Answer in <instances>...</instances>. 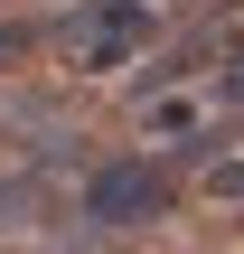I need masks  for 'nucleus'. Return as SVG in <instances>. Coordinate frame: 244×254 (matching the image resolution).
<instances>
[{"label":"nucleus","mask_w":244,"mask_h":254,"mask_svg":"<svg viewBox=\"0 0 244 254\" xmlns=\"http://www.w3.org/2000/svg\"><path fill=\"white\" fill-rule=\"evenodd\" d=\"M197 198H207V207H244V151H235V160H207Z\"/></svg>","instance_id":"obj_4"},{"label":"nucleus","mask_w":244,"mask_h":254,"mask_svg":"<svg viewBox=\"0 0 244 254\" xmlns=\"http://www.w3.org/2000/svg\"><path fill=\"white\" fill-rule=\"evenodd\" d=\"M179 207V179L150 160V151H122V160H103L94 179H85V198H75V245H103V236H141V226H160Z\"/></svg>","instance_id":"obj_1"},{"label":"nucleus","mask_w":244,"mask_h":254,"mask_svg":"<svg viewBox=\"0 0 244 254\" xmlns=\"http://www.w3.org/2000/svg\"><path fill=\"white\" fill-rule=\"evenodd\" d=\"M19 236H66V179L47 160L0 170V245H19Z\"/></svg>","instance_id":"obj_3"},{"label":"nucleus","mask_w":244,"mask_h":254,"mask_svg":"<svg viewBox=\"0 0 244 254\" xmlns=\"http://www.w3.org/2000/svg\"><path fill=\"white\" fill-rule=\"evenodd\" d=\"M0 254H28V245H0Z\"/></svg>","instance_id":"obj_6"},{"label":"nucleus","mask_w":244,"mask_h":254,"mask_svg":"<svg viewBox=\"0 0 244 254\" xmlns=\"http://www.w3.org/2000/svg\"><path fill=\"white\" fill-rule=\"evenodd\" d=\"M150 38H160L150 0H75V9L56 19V57H66L75 75H122V66H141Z\"/></svg>","instance_id":"obj_2"},{"label":"nucleus","mask_w":244,"mask_h":254,"mask_svg":"<svg viewBox=\"0 0 244 254\" xmlns=\"http://www.w3.org/2000/svg\"><path fill=\"white\" fill-rule=\"evenodd\" d=\"M19 57H28V28H9V19H0V75H9Z\"/></svg>","instance_id":"obj_5"}]
</instances>
